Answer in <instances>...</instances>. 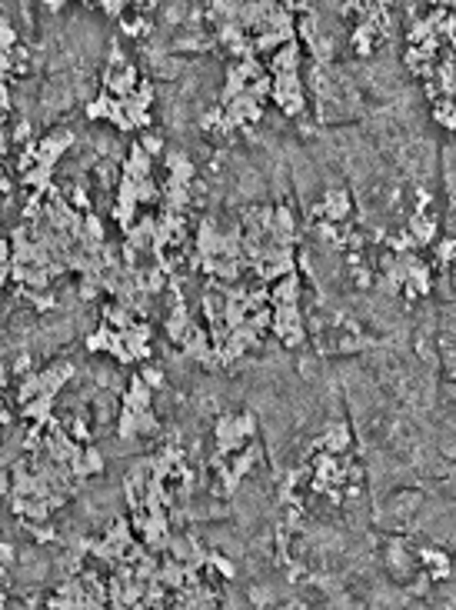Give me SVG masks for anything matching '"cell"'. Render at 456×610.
<instances>
[{"label":"cell","instance_id":"1","mask_svg":"<svg viewBox=\"0 0 456 610\" xmlns=\"http://www.w3.org/2000/svg\"><path fill=\"white\" fill-rule=\"evenodd\" d=\"M73 147V134L70 130H54V134H47V137L37 144V164H47V167H54L64 153Z\"/></svg>","mask_w":456,"mask_h":610},{"label":"cell","instance_id":"2","mask_svg":"<svg viewBox=\"0 0 456 610\" xmlns=\"http://www.w3.org/2000/svg\"><path fill=\"white\" fill-rule=\"evenodd\" d=\"M320 447H327L330 454H343L346 447H350V427H346L343 420H333V424H327L323 427V434H320Z\"/></svg>","mask_w":456,"mask_h":610},{"label":"cell","instance_id":"3","mask_svg":"<svg viewBox=\"0 0 456 610\" xmlns=\"http://www.w3.org/2000/svg\"><path fill=\"white\" fill-rule=\"evenodd\" d=\"M50 414H54V394H50V390H43V394H37L34 401L24 403V417L34 420V424H47Z\"/></svg>","mask_w":456,"mask_h":610},{"label":"cell","instance_id":"4","mask_svg":"<svg viewBox=\"0 0 456 610\" xmlns=\"http://www.w3.org/2000/svg\"><path fill=\"white\" fill-rule=\"evenodd\" d=\"M124 407H150V401H153V390L143 384V377H134V380H127V387H124Z\"/></svg>","mask_w":456,"mask_h":610},{"label":"cell","instance_id":"5","mask_svg":"<svg viewBox=\"0 0 456 610\" xmlns=\"http://www.w3.org/2000/svg\"><path fill=\"white\" fill-rule=\"evenodd\" d=\"M297 297H300V277L290 270V274L283 277V284L273 291V300H277V304H297Z\"/></svg>","mask_w":456,"mask_h":610},{"label":"cell","instance_id":"6","mask_svg":"<svg viewBox=\"0 0 456 610\" xmlns=\"http://www.w3.org/2000/svg\"><path fill=\"white\" fill-rule=\"evenodd\" d=\"M37 394H43L41 374H30V377H24V380H20V390H17V401H20V403H27V401H34Z\"/></svg>","mask_w":456,"mask_h":610},{"label":"cell","instance_id":"7","mask_svg":"<svg viewBox=\"0 0 456 610\" xmlns=\"http://www.w3.org/2000/svg\"><path fill=\"white\" fill-rule=\"evenodd\" d=\"M207 47H210V41L204 34H183V37L173 41V50H207Z\"/></svg>","mask_w":456,"mask_h":610},{"label":"cell","instance_id":"8","mask_svg":"<svg viewBox=\"0 0 456 610\" xmlns=\"http://www.w3.org/2000/svg\"><path fill=\"white\" fill-rule=\"evenodd\" d=\"M14 43H17V30L10 27V20H7V17L0 14V47H3V50H10Z\"/></svg>","mask_w":456,"mask_h":610},{"label":"cell","instance_id":"9","mask_svg":"<svg viewBox=\"0 0 456 610\" xmlns=\"http://www.w3.org/2000/svg\"><path fill=\"white\" fill-rule=\"evenodd\" d=\"M140 377H143V384H147V387L150 390H157V387H164V370H160V367H143V370H140Z\"/></svg>","mask_w":456,"mask_h":610},{"label":"cell","instance_id":"10","mask_svg":"<svg viewBox=\"0 0 456 610\" xmlns=\"http://www.w3.org/2000/svg\"><path fill=\"white\" fill-rule=\"evenodd\" d=\"M120 27H124L127 37H137V34H143V30H147V24H143V17H134V20L127 17L124 24H120Z\"/></svg>","mask_w":456,"mask_h":610},{"label":"cell","instance_id":"11","mask_svg":"<svg viewBox=\"0 0 456 610\" xmlns=\"http://www.w3.org/2000/svg\"><path fill=\"white\" fill-rule=\"evenodd\" d=\"M124 7H127V0H100V11L111 17H124Z\"/></svg>","mask_w":456,"mask_h":610},{"label":"cell","instance_id":"12","mask_svg":"<svg viewBox=\"0 0 456 610\" xmlns=\"http://www.w3.org/2000/svg\"><path fill=\"white\" fill-rule=\"evenodd\" d=\"M0 564H7V567H14L17 564V547L10 541L0 543Z\"/></svg>","mask_w":456,"mask_h":610},{"label":"cell","instance_id":"13","mask_svg":"<svg viewBox=\"0 0 456 610\" xmlns=\"http://www.w3.org/2000/svg\"><path fill=\"white\" fill-rule=\"evenodd\" d=\"M140 147L150 153V157H160V153H164V140H160V137H143V144H140Z\"/></svg>","mask_w":456,"mask_h":610},{"label":"cell","instance_id":"14","mask_svg":"<svg viewBox=\"0 0 456 610\" xmlns=\"http://www.w3.org/2000/svg\"><path fill=\"white\" fill-rule=\"evenodd\" d=\"M7 494H10V471L0 467V497H7Z\"/></svg>","mask_w":456,"mask_h":610},{"label":"cell","instance_id":"15","mask_svg":"<svg viewBox=\"0 0 456 610\" xmlns=\"http://www.w3.org/2000/svg\"><path fill=\"white\" fill-rule=\"evenodd\" d=\"M30 130H34V124H30V120H20V124H17V130H14V137L17 140H27Z\"/></svg>","mask_w":456,"mask_h":610},{"label":"cell","instance_id":"16","mask_svg":"<svg viewBox=\"0 0 456 610\" xmlns=\"http://www.w3.org/2000/svg\"><path fill=\"white\" fill-rule=\"evenodd\" d=\"M0 264H10V240H0Z\"/></svg>","mask_w":456,"mask_h":610},{"label":"cell","instance_id":"17","mask_svg":"<svg viewBox=\"0 0 456 610\" xmlns=\"http://www.w3.org/2000/svg\"><path fill=\"white\" fill-rule=\"evenodd\" d=\"M64 4H67V0H43V7H47V11H64Z\"/></svg>","mask_w":456,"mask_h":610}]
</instances>
